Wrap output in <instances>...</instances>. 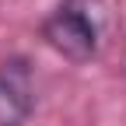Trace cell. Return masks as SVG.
I'll return each instance as SVG.
<instances>
[{
    "instance_id": "obj_1",
    "label": "cell",
    "mask_w": 126,
    "mask_h": 126,
    "mask_svg": "<svg viewBox=\"0 0 126 126\" xmlns=\"http://www.w3.org/2000/svg\"><path fill=\"white\" fill-rule=\"evenodd\" d=\"M42 42L70 63H91L102 49V14L91 0H63L39 25Z\"/></svg>"
},
{
    "instance_id": "obj_2",
    "label": "cell",
    "mask_w": 126,
    "mask_h": 126,
    "mask_svg": "<svg viewBox=\"0 0 126 126\" xmlns=\"http://www.w3.org/2000/svg\"><path fill=\"white\" fill-rule=\"evenodd\" d=\"M35 112V77L25 56L0 60V126H25Z\"/></svg>"
}]
</instances>
